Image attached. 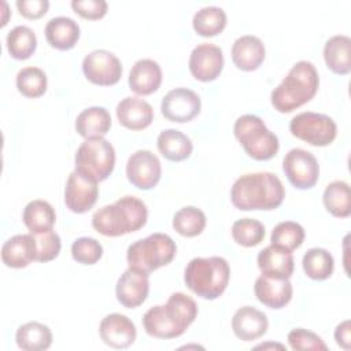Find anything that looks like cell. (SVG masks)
<instances>
[{"label":"cell","instance_id":"cell-27","mask_svg":"<svg viewBox=\"0 0 351 351\" xmlns=\"http://www.w3.org/2000/svg\"><path fill=\"white\" fill-rule=\"evenodd\" d=\"M324 59L329 70L344 75L351 70V40L348 36L336 34L326 40Z\"/></svg>","mask_w":351,"mask_h":351},{"label":"cell","instance_id":"cell-1","mask_svg":"<svg viewBox=\"0 0 351 351\" xmlns=\"http://www.w3.org/2000/svg\"><path fill=\"white\" fill-rule=\"evenodd\" d=\"M197 315L195 300L182 293L174 292L166 304H156L143 315L145 332L156 339H174L181 336Z\"/></svg>","mask_w":351,"mask_h":351},{"label":"cell","instance_id":"cell-23","mask_svg":"<svg viewBox=\"0 0 351 351\" xmlns=\"http://www.w3.org/2000/svg\"><path fill=\"white\" fill-rule=\"evenodd\" d=\"M1 261L12 269H22L36 261V241L32 233L15 234L1 247Z\"/></svg>","mask_w":351,"mask_h":351},{"label":"cell","instance_id":"cell-32","mask_svg":"<svg viewBox=\"0 0 351 351\" xmlns=\"http://www.w3.org/2000/svg\"><path fill=\"white\" fill-rule=\"evenodd\" d=\"M192 25L199 36L213 37L225 29L226 14L221 7L207 5L195 12Z\"/></svg>","mask_w":351,"mask_h":351},{"label":"cell","instance_id":"cell-7","mask_svg":"<svg viewBox=\"0 0 351 351\" xmlns=\"http://www.w3.org/2000/svg\"><path fill=\"white\" fill-rule=\"evenodd\" d=\"M177 252L174 240L166 233H152L128 247L126 261L129 267L151 273L169 265Z\"/></svg>","mask_w":351,"mask_h":351},{"label":"cell","instance_id":"cell-37","mask_svg":"<svg viewBox=\"0 0 351 351\" xmlns=\"http://www.w3.org/2000/svg\"><path fill=\"white\" fill-rule=\"evenodd\" d=\"M304 229L300 223L293 221H284L274 226L270 241L274 245L282 247L288 251H293L303 244Z\"/></svg>","mask_w":351,"mask_h":351},{"label":"cell","instance_id":"cell-28","mask_svg":"<svg viewBox=\"0 0 351 351\" xmlns=\"http://www.w3.org/2000/svg\"><path fill=\"white\" fill-rule=\"evenodd\" d=\"M156 145L159 152L171 162H181L192 154L191 138L177 129H165L159 133Z\"/></svg>","mask_w":351,"mask_h":351},{"label":"cell","instance_id":"cell-16","mask_svg":"<svg viewBox=\"0 0 351 351\" xmlns=\"http://www.w3.org/2000/svg\"><path fill=\"white\" fill-rule=\"evenodd\" d=\"M149 292L148 273L128 267L117 281L115 293L118 302L126 308H136L143 304Z\"/></svg>","mask_w":351,"mask_h":351},{"label":"cell","instance_id":"cell-20","mask_svg":"<svg viewBox=\"0 0 351 351\" xmlns=\"http://www.w3.org/2000/svg\"><path fill=\"white\" fill-rule=\"evenodd\" d=\"M117 117L126 129L143 130L154 121V110L144 99L128 96L118 103Z\"/></svg>","mask_w":351,"mask_h":351},{"label":"cell","instance_id":"cell-35","mask_svg":"<svg viewBox=\"0 0 351 351\" xmlns=\"http://www.w3.org/2000/svg\"><path fill=\"white\" fill-rule=\"evenodd\" d=\"M173 228L181 236L195 237L204 230L206 215L195 206L182 207L173 217Z\"/></svg>","mask_w":351,"mask_h":351},{"label":"cell","instance_id":"cell-36","mask_svg":"<svg viewBox=\"0 0 351 351\" xmlns=\"http://www.w3.org/2000/svg\"><path fill=\"white\" fill-rule=\"evenodd\" d=\"M47 84L45 73L34 66L23 67L16 74V88L19 93L30 99L43 96L47 90Z\"/></svg>","mask_w":351,"mask_h":351},{"label":"cell","instance_id":"cell-22","mask_svg":"<svg viewBox=\"0 0 351 351\" xmlns=\"http://www.w3.org/2000/svg\"><path fill=\"white\" fill-rule=\"evenodd\" d=\"M265 55L266 49L262 40L252 34L236 38L232 45V60L243 71L256 70L262 64Z\"/></svg>","mask_w":351,"mask_h":351},{"label":"cell","instance_id":"cell-12","mask_svg":"<svg viewBox=\"0 0 351 351\" xmlns=\"http://www.w3.org/2000/svg\"><path fill=\"white\" fill-rule=\"evenodd\" d=\"M162 166L155 154L147 149L133 152L126 163V177L138 189H152L160 180Z\"/></svg>","mask_w":351,"mask_h":351},{"label":"cell","instance_id":"cell-40","mask_svg":"<svg viewBox=\"0 0 351 351\" xmlns=\"http://www.w3.org/2000/svg\"><path fill=\"white\" fill-rule=\"evenodd\" d=\"M103 255L101 244L93 237H80L71 244V256L82 265H95Z\"/></svg>","mask_w":351,"mask_h":351},{"label":"cell","instance_id":"cell-21","mask_svg":"<svg viewBox=\"0 0 351 351\" xmlns=\"http://www.w3.org/2000/svg\"><path fill=\"white\" fill-rule=\"evenodd\" d=\"M256 263L262 274L277 278H289L295 267L292 252L274 244L259 251Z\"/></svg>","mask_w":351,"mask_h":351},{"label":"cell","instance_id":"cell-33","mask_svg":"<svg viewBox=\"0 0 351 351\" xmlns=\"http://www.w3.org/2000/svg\"><path fill=\"white\" fill-rule=\"evenodd\" d=\"M8 53L18 60L29 59L37 47L36 33L25 25L15 26L11 29L5 38Z\"/></svg>","mask_w":351,"mask_h":351},{"label":"cell","instance_id":"cell-24","mask_svg":"<svg viewBox=\"0 0 351 351\" xmlns=\"http://www.w3.org/2000/svg\"><path fill=\"white\" fill-rule=\"evenodd\" d=\"M129 88L141 96H147L159 89L162 84V70L152 59L137 60L129 73Z\"/></svg>","mask_w":351,"mask_h":351},{"label":"cell","instance_id":"cell-34","mask_svg":"<svg viewBox=\"0 0 351 351\" xmlns=\"http://www.w3.org/2000/svg\"><path fill=\"white\" fill-rule=\"evenodd\" d=\"M303 270L307 277L311 280L322 281L332 276L335 261L330 252H328L325 248H310L302 259Z\"/></svg>","mask_w":351,"mask_h":351},{"label":"cell","instance_id":"cell-15","mask_svg":"<svg viewBox=\"0 0 351 351\" xmlns=\"http://www.w3.org/2000/svg\"><path fill=\"white\" fill-rule=\"evenodd\" d=\"M99 196L97 182L81 176L75 170L70 173L64 188V203L73 213L82 214L89 211Z\"/></svg>","mask_w":351,"mask_h":351},{"label":"cell","instance_id":"cell-8","mask_svg":"<svg viewBox=\"0 0 351 351\" xmlns=\"http://www.w3.org/2000/svg\"><path fill=\"white\" fill-rule=\"evenodd\" d=\"M75 171L81 176L100 182L114 170L115 149L106 138H85L78 147L75 156Z\"/></svg>","mask_w":351,"mask_h":351},{"label":"cell","instance_id":"cell-38","mask_svg":"<svg viewBox=\"0 0 351 351\" xmlns=\"http://www.w3.org/2000/svg\"><path fill=\"white\" fill-rule=\"evenodd\" d=\"M232 237L243 247H255L265 237V226L258 219L241 218L233 222Z\"/></svg>","mask_w":351,"mask_h":351},{"label":"cell","instance_id":"cell-25","mask_svg":"<svg viewBox=\"0 0 351 351\" xmlns=\"http://www.w3.org/2000/svg\"><path fill=\"white\" fill-rule=\"evenodd\" d=\"M44 33L51 47L67 51L77 44L80 38V26L69 16H55L47 22Z\"/></svg>","mask_w":351,"mask_h":351},{"label":"cell","instance_id":"cell-14","mask_svg":"<svg viewBox=\"0 0 351 351\" xmlns=\"http://www.w3.org/2000/svg\"><path fill=\"white\" fill-rule=\"evenodd\" d=\"M223 69L222 49L211 43L196 45L189 56L191 74L203 82L214 81Z\"/></svg>","mask_w":351,"mask_h":351},{"label":"cell","instance_id":"cell-31","mask_svg":"<svg viewBox=\"0 0 351 351\" xmlns=\"http://www.w3.org/2000/svg\"><path fill=\"white\" fill-rule=\"evenodd\" d=\"M322 200L326 210L337 218H347L351 214V192L346 181L330 182L324 191Z\"/></svg>","mask_w":351,"mask_h":351},{"label":"cell","instance_id":"cell-2","mask_svg":"<svg viewBox=\"0 0 351 351\" xmlns=\"http://www.w3.org/2000/svg\"><path fill=\"white\" fill-rule=\"evenodd\" d=\"M284 197L285 189L281 180L270 171L243 174L230 189V200L241 211L274 210Z\"/></svg>","mask_w":351,"mask_h":351},{"label":"cell","instance_id":"cell-41","mask_svg":"<svg viewBox=\"0 0 351 351\" xmlns=\"http://www.w3.org/2000/svg\"><path fill=\"white\" fill-rule=\"evenodd\" d=\"M288 343L292 350H328L325 341L311 330L295 328L288 333Z\"/></svg>","mask_w":351,"mask_h":351},{"label":"cell","instance_id":"cell-10","mask_svg":"<svg viewBox=\"0 0 351 351\" xmlns=\"http://www.w3.org/2000/svg\"><path fill=\"white\" fill-rule=\"evenodd\" d=\"M282 170L288 181L298 189L313 188L319 177V166L315 156L302 148H292L284 156Z\"/></svg>","mask_w":351,"mask_h":351},{"label":"cell","instance_id":"cell-42","mask_svg":"<svg viewBox=\"0 0 351 351\" xmlns=\"http://www.w3.org/2000/svg\"><path fill=\"white\" fill-rule=\"evenodd\" d=\"M73 10L86 19H100L107 14V1L104 0H73Z\"/></svg>","mask_w":351,"mask_h":351},{"label":"cell","instance_id":"cell-18","mask_svg":"<svg viewBox=\"0 0 351 351\" xmlns=\"http://www.w3.org/2000/svg\"><path fill=\"white\" fill-rule=\"evenodd\" d=\"M254 292L256 299L269 308H282L292 299V284L289 278L259 276L255 280Z\"/></svg>","mask_w":351,"mask_h":351},{"label":"cell","instance_id":"cell-4","mask_svg":"<svg viewBox=\"0 0 351 351\" xmlns=\"http://www.w3.org/2000/svg\"><path fill=\"white\" fill-rule=\"evenodd\" d=\"M319 85L315 66L307 60L296 62L282 82L271 90V104L278 112H291L310 101Z\"/></svg>","mask_w":351,"mask_h":351},{"label":"cell","instance_id":"cell-17","mask_svg":"<svg viewBox=\"0 0 351 351\" xmlns=\"http://www.w3.org/2000/svg\"><path fill=\"white\" fill-rule=\"evenodd\" d=\"M99 333L104 344L118 350L132 346L137 336L132 319L119 313L106 315L99 325Z\"/></svg>","mask_w":351,"mask_h":351},{"label":"cell","instance_id":"cell-11","mask_svg":"<svg viewBox=\"0 0 351 351\" xmlns=\"http://www.w3.org/2000/svg\"><path fill=\"white\" fill-rule=\"evenodd\" d=\"M82 71L92 84L110 86L122 77L121 60L107 49H95L82 60Z\"/></svg>","mask_w":351,"mask_h":351},{"label":"cell","instance_id":"cell-3","mask_svg":"<svg viewBox=\"0 0 351 351\" xmlns=\"http://www.w3.org/2000/svg\"><path fill=\"white\" fill-rule=\"evenodd\" d=\"M148 218L145 203L126 195L112 204L103 206L92 215V226L103 236L118 237L141 229Z\"/></svg>","mask_w":351,"mask_h":351},{"label":"cell","instance_id":"cell-9","mask_svg":"<svg viewBox=\"0 0 351 351\" xmlns=\"http://www.w3.org/2000/svg\"><path fill=\"white\" fill-rule=\"evenodd\" d=\"M289 132L310 145L325 147L336 138L337 126L329 115L304 111L291 119Z\"/></svg>","mask_w":351,"mask_h":351},{"label":"cell","instance_id":"cell-13","mask_svg":"<svg viewBox=\"0 0 351 351\" xmlns=\"http://www.w3.org/2000/svg\"><path fill=\"white\" fill-rule=\"evenodd\" d=\"M202 101L196 92L188 88H176L169 90L160 104L162 114L171 122H189L200 112Z\"/></svg>","mask_w":351,"mask_h":351},{"label":"cell","instance_id":"cell-26","mask_svg":"<svg viewBox=\"0 0 351 351\" xmlns=\"http://www.w3.org/2000/svg\"><path fill=\"white\" fill-rule=\"evenodd\" d=\"M111 128V115L104 107H89L75 118V130L84 138H101Z\"/></svg>","mask_w":351,"mask_h":351},{"label":"cell","instance_id":"cell-30","mask_svg":"<svg viewBox=\"0 0 351 351\" xmlns=\"http://www.w3.org/2000/svg\"><path fill=\"white\" fill-rule=\"evenodd\" d=\"M22 219L30 233H41L53 228L56 214L48 202L36 199L25 206Z\"/></svg>","mask_w":351,"mask_h":351},{"label":"cell","instance_id":"cell-43","mask_svg":"<svg viewBox=\"0 0 351 351\" xmlns=\"http://www.w3.org/2000/svg\"><path fill=\"white\" fill-rule=\"evenodd\" d=\"M15 4L19 14L27 19L41 18L49 7L48 0H18Z\"/></svg>","mask_w":351,"mask_h":351},{"label":"cell","instance_id":"cell-44","mask_svg":"<svg viewBox=\"0 0 351 351\" xmlns=\"http://www.w3.org/2000/svg\"><path fill=\"white\" fill-rule=\"evenodd\" d=\"M335 340L337 346L344 350H350V321L340 322L335 329Z\"/></svg>","mask_w":351,"mask_h":351},{"label":"cell","instance_id":"cell-29","mask_svg":"<svg viewBox=\"0 0 351 351\" xmlns=\"http://www.w3.org/2000/svg\"><path fill=\"white\" fill-rule=\"evenodd\" d=\"M16 346L25 351H44L52 344L51 329L37 321L21 325L15 333Z\"/></svg>","mask_w":351,"mask_h":351},{"label":"cell","instance_id":"cell-6","mask_svg":"<svg viewBox=\"0 0 351 351\" xmlns=\"http://www.w3.org/2000/svg\"><path fill=\"white\" fill-rule=\"evenodd\" d=\"M233 133L245 154L255 160H269L278 152V137L266 128L258 115L245 114L239 117Z\"/></svg>","mask_w":351,"mask_h":351},{"label":"cell","instance_id":"cell-19","mask_svg":"<svg viewBox=\"0 0 351 351\" xmlns=\"http://www.w3.org/2000/svg\"><path fill=\"white\" fill-rule=\"evenodd\" d=\"M269 321L265 313L252 306L240 307L232 318V329L243 341H252L267 332Z\"/></svg>","mask_w":351,"mask_h":351},{"label":"cell","instance_id":"cell-39","mask_svg":"<svg viewBox=\"0 0 351 351\" xmlns=\"http://www.w3.org/2000/svg\"><path fill=\"white\" fill-rule=\"evenodd\" d=\"M36 241V261L49 262L55 259L62 248L60 237L55 230H47L41 233H32Z\"/></svg>","mask_w":351,"mask_h":351},{"label":"cell","instance_id":"cell-5","mask_svg":"<svg viewBox=\"0 0 351 351\" xmlns=\"http://www.w3.org/2000/svg\"><path fill=\"white\" fill-rule=\"evenodd\" d=\"M230 267L222 256L193 258L185 267L184 281L197 296L214 300L219 298L229 282Z\"/></svg>","mask_w":351,"mask_h":351}]
</instances>
